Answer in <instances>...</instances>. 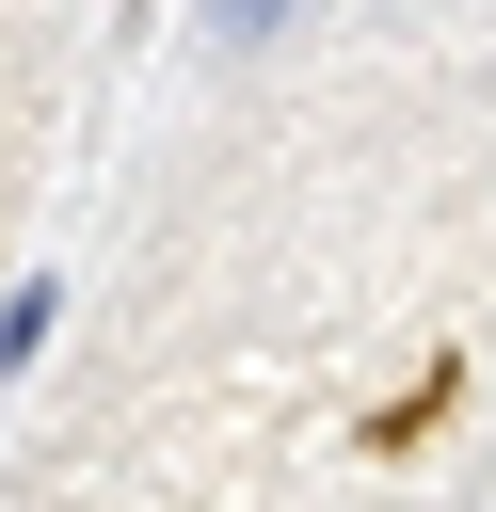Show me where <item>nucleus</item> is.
Returning <instances> with one entry per match:
<instances>
[{"instance_id": "nucleus-1", "label": "nucleus", "mask_w": 496, "mask_h": 512, "mask_svg": "<svg viewBox=\"0 0 496 512\" xmlns=\"http://www.w3.org/2000/svg\"><path fill=\"white\" fill-rule=\"evenodd\" d=\"M448 416H464V368H416L400 400H368V464H416V448H432Z\"/></svg>"}, {"instance_id": "nucleus-2", "label": "nucleus", "mask_w": 496, "mask_h": 512, "mask_svg": "<svg viewBox=\"0 0 496 512\" xmlns=\"http://www.w3.org/2000/svg\"><path fill=\"white\" fill-rule=\"evenodd\" d=\"M48 320H64V272H32V288H0V368H32V352H48Z\"/></svg>"}, {"instance_id": "nucleus-3", "label": "nucleus", "mask_w": 496, "mask_h": 512, "mask_svg": "<svg viewBox=\"0 0 496 512\" xmlns=\"http://www.w3.org/2000/svg\"><path fill=\"white\" fill-rule=\"evenodd\" d=\"M272 16H288V0H208V32H224V48H256Z\"/></svg>"}]
</instances>
